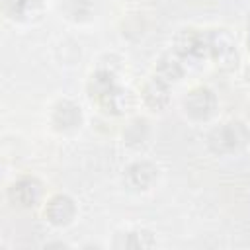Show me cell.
Wrapping results in <instances>:
<instances>
[{
  "instance_id": "19",
  "label": "cell",
  "mask_w": 250,
  "mask_h": 250,
  "mask_svg": "<svg viewBox=\"0 0 250 250\" xmlns=\"http://www.w3.org/2000/svg\"><path fill=\"white\" fill-rule=\"evenodd\" d=\"M246 115H248V119H250V102H248V105H246Z\"/></svg>"
},
{
  "instance_id": "14",
  "label": "cell",
  "mask_w": 250,
  "mask_h": 250,
  "mask_svg": "<svg viewBox=\"0 0 250 250\" xmlns=\"http://www.w3.org/2000/svg\"><path fill=\"white\" fill-rule=\"evenodd\" d=\"M98 105L102 107L104 113L107 115H123L129 105H131V94L129 90L115 86L113 90H109L102 100H98Z\"/></svg>"
},
{
  "instance_id": "5",
  "label": "cell",
  "mask_w": 250,
  "mask_h": 250,
  "mask_svg": "<svg viewBox=\"0 0 250 250\" xmlns=\"http://www.w3.org/2000/svg\"><path fill=\"white\" fill-rule=\"evenodd\" d=\"M43 197V184L33 176H21L8 188V199L20 209L35 207Z\"/></svg>"
},
{
  "instance_id": "3",
  "label": "cell",
  "mask_w": 250,
  "mask_h": 250,
  "mask_svg": "<svg viewBox=\"0 0 250 250\" xmlns=\"http://www.w3.org/2000/svg\"><path fill=\"white\" fill-rule=\"evenodd\" d=\"M182 109L191 121H207L217 111V96L205 86H195L184 96Z\"/></svg>"
},
{
  "instance_id": "4",
  "label": "cell",
  "mask_w": 250,
  "mask_h": 250,
  "mask_svg": "<svg viewBox=\"0 0 250 250\" xmlns=\"http://www.w3.org/2000/svg\"><path fill=\"white\" fill-rule=\"evenodd\" d=\"M174 53L182 59H203L209 57L207 31L195 27H184L174 37Z\"/></svg>"
},
{
  "instance_id": "13",
  "label": "cell",
  "mask_w": 250,
  "mask_h": 250,
  "mask_svg": "<svg viewBox=\"0 0 250 250\" xmlns=\"http://www.w3.org/2000/svg\"><path fill=\"white\" fill-rule=\"evenodd\" d=\"M41 8H43L41 0H4L2 2V10L6 18L14 21H27L33 16H39Z\"/></svg>"
},
{
  "instance_id": "9",
  "label": "cell",
  "mask_w": 250,
  "mask_h": 250,
  "mask_svg": "<svg viewBox=\"0 0 250 250\" xmlns=\"http://www.w3.org/2000/svg\"><path fill=\"white\" fill-rule=\"evenodd\" d=\"M156 244V238L146 229H129L113 234L111 246L115 250H146Z\"/></svg>"
},
{
  "instance_id": "16",
  "label": "cell",
  "mask_w": 250,
  "mask_h": 250,
  "mask_svg": "<svg viewBox=\"0 0 250 250\" xmlns=\"http://www.w3.org/2000/svg\"><path fill=\"white\" fill-rule=\"evenodd\" d=\"M61 10L66 20L74 23H86L96 14V0H64Z\"/></svg>"
},
{
  "instance_id": "20",
  "label": "cell",
  "mask_w": 250,
  "mask_h": 250,
  "mask_svg": "<svg viewBox=\"0 0 250 250\" xmlns=\"http://www.w3.org/2000/svg\"><path fill=\"white\" fill-rule=\"evenodd\" d=\"M248 27H250V12H248Z\"/></svg>"
},
{
  "instance_id": "15",
  "label": "cell",
  "mask_w": 250,
  "mask_h": 250,
  "mask_svg": "<svg viewBox=\"0 0 250 250\" xmlns=\"http://www.w3.org/2000/svg\"><path fill=\"white\" fill-rule=\"evenodd\" d=\"M117 84H115V72L111 70H105V68H98L96 72H92V76L88 78V84H86V90H88V96L98 102L102 100L109 90H113Z\"/></svg>"
},
{
  "instance_id": "17",
  "label": "cell",
  "mask_w": 250,
  "mask_h": 250,
  "mask_svg": "<svg viewBox=\"0 0 250 250\" xmlns=\"http://www.w3.org/2000/svg\"><path fill=\"white\" fill-rule=\"evenodd\" d=\"M244 78H246V82L250 84V64L246 66V70H244Z\"/></svg>"
},
{
  "instance_id": "6",
  "label": "cell",
  "mask_w": 250,
  "mask_h": 250,
  "mask_svg": "<svg viewBox=\"0 0 250 250\" xmlns=\"http://www.w3.org/2000/svg\"><path fill=\"white\" fill-rule=\"evenodd\" d=\"M84 121L82 107L72 100H59L51 109V125L57 133H74Z\"/></svg>"
},
{
  "instance_id": "11",
  "label": "cell",
  "mask_w": 250,
  "mask_h": 250,
  "mask_svg": "<svg viewBox=\"0 0 250 250\" xmlns=\"http://www.w3.org/2000/svg\"><path fill=\"white\" fill-rule=\"evenodd\" d=\"M186 68H184V59L180 55L172 53H164L158 57L156 64H154V76L166 84H176L182 76H184Z\"/></svg>"
},
{
  "instance_id": "7",
  "label": "cell",
  "mask_w": 250,
  "mask_h": 250,
  "mask_svg": "<svg viewBox=\"0 0 250 250\" xmlns=\"http://www.w3.org/2000/svg\"><path fill=\"white\" fill-rule=\"evenodd\" d=\"M43 213L49 225L61 229V227H68L76 219L78 207H76V201L68 193H55L47 199Z\"/></svg>"
},
{
  "instance_id": "12",
  "label": "cell",
  "mask_w": 250,
  "mask_h": 250,
  "mask_svg": "<svg viewBox=\"0 0 250 250\" xmlns=\"http://www.w3.org/2000/svg\"><path fill=\"white\" fill-rule=\"evenodd\" d=\"M121 137H123L125 146H129L133 150L143 148L148 143V139H150V123H148V119L141 117V115L129 119L127 125L123 127Z\"/></svg>"
},
{
  "instance_id": "1",
  "label": "cell",
  "mask_w": 250,
  "mask_h": 250,
  "mask_svg": "<svg viewBox=\"0 0 250 250\" xmlns=\"http://www.w3.org/2000/svg\"><path fill=\"white\" fill-rule=\"evenodd\" d=\"M250 139L246 125L240 121H225L213 127L207 135V148L217 156H227L240 150Z\"/></svg>"
},
{
  "instance_id": "8",
  "label": "cell",
  "mask_w": 250,
  "mask_h": 250,
  "mask_svg": "<svg viewBox=\"0 0 250 250\" xmlns=\"http://www.w3.org/2000/svg\"><path fill=\"white\" fill-rule=\"evenodd\" d=\"M123 182L131 191H148L158 182V168L150 160H135L125 168Z\"/></svg>"
},
{
  "instance_id": "10",
  "label": "cell",
  "mask_w": 250,
  "mask_h": 250,
  "mask_svg": "<svg viewBox=\"0 0 250 250\" xmlns=\"http://www.w3.org/2000/svg\"><path fill=\"white\" fill-rule=\"evenodd\" d=\"M141 98H143V104L150 111H162L170 104V84H166V82L158 80L156 76H152L150 80H146L143 84Z\"/></svg>"
},
{
  "instance_id": "2",
  "label": "cell",
  "mask_w": 250,
  "mask_h": 250,
  "mask_svg": "<svg viewBox=\"0 0 250 250\" xmlns=\"http://www.w3.org/2000/svg\"><path fill=\"white\" fill-rule=\"evenodd\" d=\"M209 57L221 70H234L240 62V55L232 35L227 29H207Z\"/></svg>"
},
{
  "instance_id": "18",
  "label": "cell",
  "mask_w": 250,
  "mask_h": 250,
  "mask_svg": "<svg viewBox=\"0 0 250 250\" xmlns=\"http://www.w3.org/2000/svg\"><path fill=\"white\" fill-rule=\"evenodd\" d=\"M246 45H248V51H250V27H246Z\"/></svg>"
}]
</instances>
